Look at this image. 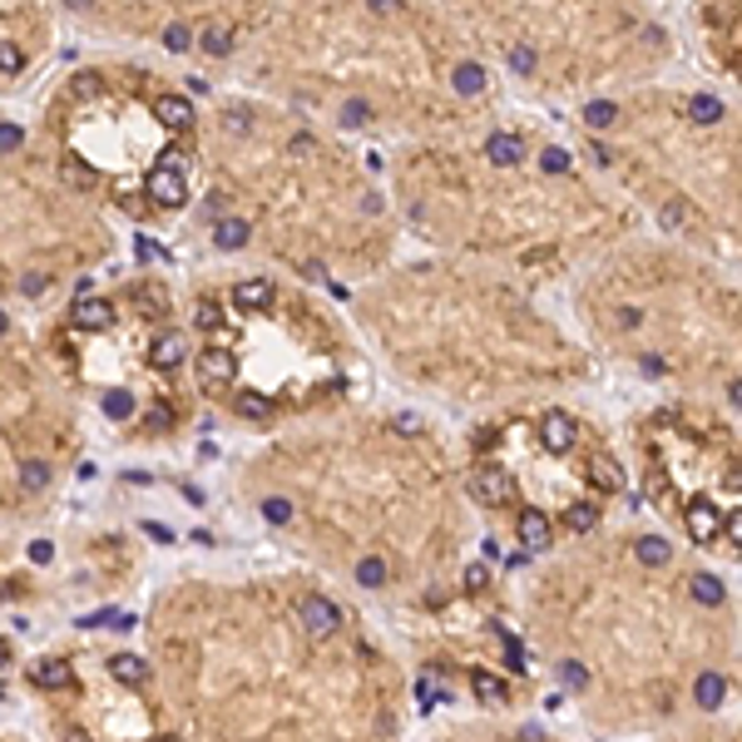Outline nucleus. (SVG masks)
Returning a JSON list of instances; mask_svg holds the SVG:
<instances>
[{"label": "nucleus", "mask_w": 742, "mask_h": 742, "mask_svg": "<svg viewBox=\"0 0 742 742\" xmlns=\"http://www.w3.org/2000/svg\"><path fill=\"white\" fill-rule=\"evenodd\" d=\"M470 490H475V500L485 505V510H505V505L514 500V475L505 470V465H495V461H485V465H475V475H470Z\"/></svg>", "instance_id": "obj_1"}, {"label": "nucleus", "mask_w": 742, "mask_h": 742, "mask_svg": "<svg viewBox=\"0 0 742 742\" xmlns=\"http://www.w3.org/2000/svg\"><path fill=\"white\" fill-rule=\"evenodd\" d=\"M589 480L599 485L603 495L623 490V470H619V461H613V455H594V461H589Z\"/></svg>", "instance_id": "obj_8"}, {"label": "nucleus", "mask_w": 742, "mask_h": 742, "mask_svg": "<svg viewBox=\"0 0 742 742\" xmlns=\"http://www.w3.org/2000/svg\"><path fill=\"white\" fill-rule=\"evenodd\" d=\"M302 623H307V633H312V639H326V633L342 629V609H336L332 599H307L302 603Z\"/></svg>", "instance_id": "obj_6"}, {"label": "nucleus", "mask_w": 742, "mask_h": 742, "mask_svg": "<svg viewBox=\"0 0 742 742\" xmlns=\"http://www.w3.org/2000/svg\"><path fill=\"white\" fill-rule=\"evenodd\" d=\"M520 544H524V554H544L554 544V524L540 505H524L520 510Z\"/></svg>", "instance_id": "obj_5"}, {"label": "nucleus", "mask_w": 742, "mask_h": 742, "mask_svg": "<svg viewBox=\"0 0 742 742\" xmlns=\"http://www.w3.org/2000/svg\"><path fill=\"white\" fill-rule=\"evenodd\" d=\"M109 673H114L119 683H148V663L134 658V653H119V658H109Z\"/></svg>", "instance_id": "obj_12"}, {"label": "nucleus", "mask_w": 742, "mask_h": 742, "mask_svg": "<svg viewBox=\"0 0 742 742\" xmlns=\"http://www.w3.org/2000/svg\"><path fill=\"white\" fill-rule=\"evenodd\" d=\"M35 683L40 688H75V668L65 658H45L35 663Z\"/></svg>", "instance_id": "obj_10"}, {"label": "nucleus", "mask_w": 742, "mask_h": 742, "mask_svg": "<svg viewBox=\"0 0 742 742\" xmlns=\"http://www.w3.org/2000/svg\"><path fill=\"white\" fill-rule=\"evenodd\" d=\"M10 332V322H5V312H0V336H5Z\"/></svg>", "instance_id": "obj_14"}, {"label": "nucleus", "mask_w": 742, "mask_h": 742, "mask_svg": "<svg viewBox=\"0 0 742 742\" xmlns=\"http://www.w3.org/2000/svg\"><path fill=\"white\" fill-rule=\"evenodd\" d=\"M148 362H154V372H168V366L184 362V336L178 332H164L154 342V352H148Z\"/></svg>", "instance_id": "obj_11"}, {"label": "nucleus", "mask_w": 742, "mask_h": 742, "mask_svg": "<svg viewBox=\"0 0 742 742\" xmlns=\"http://www.w3.org/2000/svg\"><path fill=\"white\" fill-rule=\"evenodd\" d=\"M75 326L79 332H109V326H114V302H104V297H79Z\"/></svg>", "instance_id": "obj_7"}, {"label": "nucleus", "mask_w": 742, "mask_h": 742, "mask_svg": "<svg viewBox=\"0 0 742 742\" xmlns=\"http://www.w3.org/2000/svg\"><path fill=\"white\" fill-rule=\"evenodd\" d=\"M564 530H574V534L599 530V505H589V500H569V505H564Z\"/></svg>", "instance_id": "obj_9"}, {"label": "nucleus", "mask_w": 742, "mask_h": 742, "mask_svg": "<svg viewBox=\"0 0 742 742\" xmlns=\"http://www.w3.org/2000/svg\"><path fill=\"white\" fill-rule=\"evenodd\" d=\"M237 411H243V416H253V421H263V416H273L277 406L267 401L263 391H247V396H237Z\"/></svg>", "instance_id": "obj_13"}, {"label": "nucleus", "mask_w": 742, "mask_h": 742, "mask_svg": "<svg viewBox=\"0 0 742 742\" xmlns=\"http://www.w3.org/2000/svg\"><path fill=\"white\" fill-rule=\"evenodd\" d=\"M233 376H237V352L228 342H208L203 352H198V381H203L208 391H223Z\"/></svg>", "instance_id": "obj_2"}, {"label": "nucleus", "mask_w": 742, "mask_h": 742, "mask_svg": "<svg viewBox=\"0 0 742 742\" xmlns=\"http://www.w3.org/2000/svg\"><path fill=\"white\" fill-rule=\"evenodd\" d=\"M683 530H688L693 544H712V540H718V530H722L718 505H712V500H688V505H683Z\"/></svg>", "instance_id": "obj_4"}, {"label": "nucleus", "mask_w": 742, "mask_h": 742, "mask_svg": "<svg viewBox=\"0 0 742 742\" xmlns=\"http://www.w3.org/2000/svg\"><path fill=\"white\" fill-rule=\"evenodd\" d=\"M154 742H178V738H154Z\"/></svg>", "instance_id": "obj_15"}, {"label": "nucleus", "mask_w": 742, "mask_h": 742, "mask_svg": "<svg viewBox=\"0 0 742 742\" xmlns=\"http://www.w3.org/2000/svg\"><path fill=\"white\" fill-rule=\"evenodd\" d=\"M574 441H579V421H574L569 411H544L540 416V451H550V455H569L574 451Z\"/></svg>", "instance_id": "obj_3"}]
</instances>
